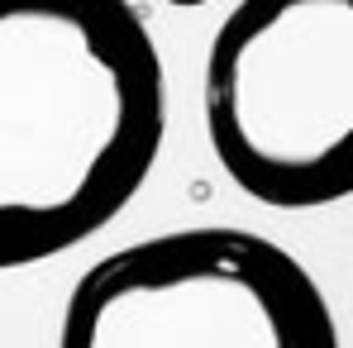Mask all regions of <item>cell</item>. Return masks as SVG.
<instances>
[{
  "label": "cell",
  "instance_id": "1",
  "mask_svg": "<svg viewBox=\"0 0 353 348\" xmlns=\"http://www.w3.org/2000/svg\"><path fill=\"white\" fill-rule=\"evenodd\" d=\"M163 134V58L129 0H0V272L101 234Z\"/></svg>",
  "mask_w": 353,
  "mask_h": 348
},
{
  "label": "cell",
  "instance_id": "2",
  "mask_svg": "<svg viewBox=\"0 0 353 348\" xmlns=\"http://www.w3.org/2000/svg\"><path fill=\"white\" fill-rule=\"evenodd\" d=\"M205 129L263 205L353 196V0H239L205 58Z\"/></svg>",
  "mask_w": 353,
  "mask_h": 348
},
{
  "label": "cell",
  "instance_id": "3",
  "mask_svg": "<svg viewBox=\"0 0 353 348\" xmlns=\"http://www.w3.org/2000/svg\"><path fill=\"white\" fill-rule=\"evenodd\" d=\"M58 348H339V325L287 248L205 225L91 263L67 296Z\"/></svg>",
  "mask_w": 353,
  "mask_h": 348
},
{
  "label": "cell",
  "instance_id": "4",
  "mask_svg": "<svg viewBox=\"0 0 353 348\" xmlns=\"http://www.w3.org/2000/svg\"><path fill=\"white\" fill-rule=\"evenodd\" d=\"M168 5H205V0H168Z\"/></svg>",
  "mask_w": 353,
  "mask_h": 348
}]
</instances>
